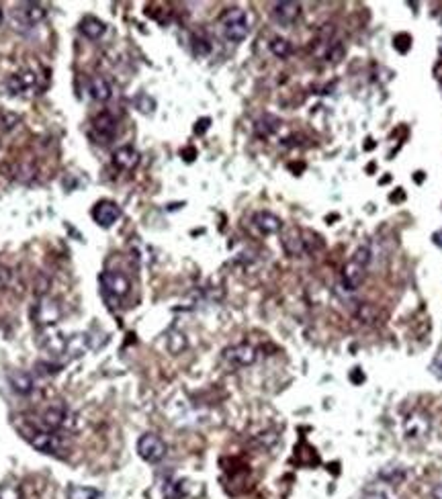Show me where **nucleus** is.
Masks as SVG:
<instances>
[{
  "label": "nucleus",
  "mask_w": 442,
  "mask_h": 499,
  "mask_svg": "<svg viewBox=\"0 0 442 499\" xmlns=\"http://www.w3.org/2000/svg\"><path fill=\"white\" fill-rule=\"evenodd\" d=\"M221 27H223V37L232 43H242L250 33L248 16L242 8H230L221 19Z\"/></svg>",
  "instance_id": "obj_1"
},
{
  "label": "nucleus",
  "mask_w": 442,
  "mask_h": 499,
  "mask_svg": "<svg viewBox=\"0 0 442 499\" xmlns=\"http://www.w3.org/2000/svg\"><path fill=\"white\" fill-rule=\"evenodd\" d=\"M25 438L29 440V444L35 450H39L43 454H58L62 450V446H64L62 444V438L58 436V432H52V430H45V428L31 430Z\"/></svg>",
  "instance_id": "obj_2"
},
{
  "label": "nucleus",
  "mask_w": 442,
  "mask_h": 499,
  "mask_svg": "<svg viewBox=\"0 0 442 499\" xmlns=\"http://www.w3.org/2000/svg\"><path fill=\"white\" fill-rule=\"evenodd\" d=\"M166 442L156 436V434H144L137 440V454L146 461V463H160L166 456Z\"/></svg>",
  "instance_id": "obj_3"
},
{
  "label": "nucleus",
  "mask_w": 442,
  "mask_h": 499,
  "mask_svg": "<svg viewBox=\"0 0 442 499\" xmlns=\"http://www.w3.org/2000/svg\"><path fill=\"white\" fill-rule=\"evenodd\" d=\"M100 285L104 289V293H109L111 297L115 299H123L127 293H129V278L123 274V272H117V270H109V272H102L100 276Z\"/></svg>",
  "instance_id": "obj_4"
},
{
  "label": "nucleus",
  "mask_w": 442,
  "mask_h": 499,
  "mask_svg": "<svg viewBox=\"0 0 442 499\" xmlns=\"http://www.w3.org/2000/svg\"><path fill=\"white\" fill-rule=\"evenodd\" d=\"M121 217V207L113 201H98L92 207V219L100 225V228H111L119 221Z\"/></svg>",
  "instance_id": "obj_5"
},
{
  "label": "nucleus",
  "mask_w": 442,
  "mask_h": 499,
  "mask_svg": "<svg viewBox=\"0 0 442 499\" xmlns=\"http://www.w3.org/2000/svg\"><path fill=\"white\" fill-rule=\"evenodd\" d=\"M223 358L234 366H250L256 362V350L250 344H236L223 350Z\"/></svg>",
  "instance_id": "obj_6"
},
{
  "label": "nucleus",
  "mask_w": 442,
  "mask_h": 499,
  "mask_svg": "<svg viewBox=\"0 0 442 499\" xmlns=\"http://www.w3.org/2000/svg\"><path fill=\"white\" fill-rule=\"evenodd\" d=\"M92 131H94V135H96L102 144L111 142V140L115 137V133H117V121H115V117H113L111 113H107V111L98 113V115L92 119Z\"/></svg>",
  "instance_id": "obj_7"
},
{
  "label": "nucleus",
  "mask_w": 442,
  "mask_h": 499,
  "mask_svg": "<svg viewBox=\"0 0 442 499\" xmlns=\"http://www.w3.org/2000/svg\"><path fill=\"white\" fill-rule=\"evenodd\" d=\"M299 12H301V6L297 2H276V4H272V16L283 27L293 25L299 19Z\"/></svg>",
  "instance_id": "obj_8"
},
{
  "label": "nucleus",
  "mask_w": 442,
  "mask_h": 499,
  "mask_svg": "<svg viewBox=\"0 0 442 499\" xmlns=\"http://www.w3.org/2000/svg\"><path fill=\"white\" fill-rule=\"evenodd\" d=\"M252 223H254V228H256L261 234H265V236H274V234H278V232L283 230V221H280V217H276V215L270 213V211H258V213L252 217Z\"/></svg>",
  "instance_id": "obj_9"
},
{
  "label": "nucleus",
  "mask_w": 442,
  "mask_h": 499,
  "mask_svg": "<svg viewBox=\"0 0 442 499\" xmlns=\"http://www.w3.org/2000/svg\"><path fill=\"white\" fill-rule=\"evenodd\" d=\"M113 164H115V168H119V170L129 172V170H133V168L140 164V152L135 148H131V146H123V148L115 150Z\"/></svg>",
  "instance_id": "obj_10"
},
{
  "label": "nucleus",
  "mask_w": 442,
  "mask_h": 499,
  "mask_svg": "<svg viewBox=\"0 0 442 499\" xmlns=\"http://www.w3.org/2000/svg\"><path fill=\"white\" fill-rule=\"evenodd\" d=\"M428 430H430V419L424 414L416 412V414H412L406 419V434H408V438H414V440L424 438L428 434Z\"/></svg>",
  "instance_id": "obj_11"
},
{
  "label": "nucleus",
  "mask_w": 442,
  "mask_h": 499,
  "mask_svg": "<svg viewBox=\"0 0 442 499\" xmlns=\"http://www.w3.org/2000/svg\"><path fill=\"white\" fill-rule=\"evenodd\" d=\"M19 14H21L25 25H39L47 16V10L39 2H25V4H21Z\"/></svg>",
  "instance_id": "obj_12"
},
{
  "label": "nucleus",
  "mask_w": 442,
  "mask_h": 499,
  "mask_svg": "<svg viewBox=\"0 0 442 499\" xmlns=\"http://www.w3.org/2000/svg\"><path fill=\"white\" fill-rule=\"evenodd\" d=\"M78 31H80L87 39L96 41V39H100V37L107 33V25H104L100 19H96V16H85V19L80 21V25H78Z\"/></svg>",
  "instance_id": "obj_13"
},
{
  "label": "nucleus",
  "mask_w": 442,
  "mask_h": 499,
  "mask_svg": "<svg viewBox=\"0 0 442 499\" xmlns=\"http://www.w3.org/2000/svg\"><path fill=\"white\" fill-rule=\"evenodd\" d=\"M89 94L92 100L96 102H104L111 98L113 94V88H111V82L102 76H94L92 80L89 82Z\"/></svg>",
  "instance_id": "obj_14"
},
{
  "label": "nucleus",
  "mask_w": 442,
  "mask_h": 499,
  "mask_svg": "<svg viewBox=\"0 0 442 499\" xmlns=\"http://www.w3.org/2000/svg\"><path fill=\"white\" fill-rule=\"evenodd\" d=\"M35 318H37V322L43 324V326H52V324L58 322V318H60V309H58V305H56L54 301H45V299H43V301L37 305V309H35Z\"/></svg>",
  "instance_id": "obj_15"
},
{
  "label": "nucleus",
  "mask_w": 442,
  "mask_h": 499,
  "mask_svg": "<svg viewBox=\"0 0 442 499\" xmlns=\"http://www.w3.org/2000/svg\"><path fill=\"white\" fill-rule=\"evenodd\" d=\"M66 410L64 408H49V410H45L43 412V416H41V421H43V428L45 430H52V432H58L64 423H66Z\"/></svg>",
  "instance_id": "obj_16"
},
{
  "label": "nucleus",
  "mask_w": 442,
  "mask_h": 499,
  "mask_svg": "<svg viewBox=\"0 0 442 499\" xmlns=\"http://www.w3.org/2000/svg\"><path fill=\"white\" fill-rule=\"evenodd\" d=\"M33 84H35V74L33 72H19V74H12L6 80V88H8L10 94H19V92L29 90Z\"/></svg>",
  "instance_id": "obj_17"
},
{
  "label": "nucleus",
  "mask_w": 442,
  "mask_h": 499,
  "mask_svg": "<svg viewBox=\"0 0 442 499\" xmlns=\"http://www.w3.org/2000/svg\"><path fill=\"white\" fill-rule=\"evenodd\" d=\"M364 270H366V268L354 264L353 260L346 264V268H344V285H346L349 291H356V289L362 285V280H364Z\"/></svg>",
  "instance_id": "obj_18"
},
{
  "label": "nucleus",
  "mask_w": 442,
  "mask_h": 499,
  "mask_svg": "<svg viewBox=\"0 0 442 499\" xmlns=\"http://www.w3.org/2000/svg\"><path fill=\"white\" fill-rule=\"evenodd\" d=\"M8 381H10L12 391H16L19 395H29V393L33 391V379H31V375H27V373H23V370L12 373V375L8 377Z\"/></svg>",
  "instance_id": "obj_19"
},
{
  "label": "nucleus",
  "mask_w": 442,
  "mask_h": 499,
  "mask_svg": "<svg viewBox=\"0 0 442 499\" xmlns=\"http://www.w3.org/2000/svg\"><path fill=\"white\" fill-rule=\"evenodd\" d=\"M270 52H272L276 58L285 60V58L291 56L293 47H291V43H289L287 39H283V37H274V39L270 41Z\"/></svg>",
  "instance_id": "obj_20"
},
{
  "label": "nucleus",
  "mask_w": 442,
  "mask_h": 499,
  "mask_svg": "<svg viewBox=\"0 0 442 499\" xmlns=\"http://www.w3.org/2000/svg\"><path fill=\"white\" fill-rule=\"evenodd\" d=\"M68 499H100V494L96 489H90V487L70 485L68 487Z\"/></svg>",
  "instance_id": "obj_21"
},
{
  "label": "nucleus",
  "mask_w": 442,
  "mask_h": 499,
  "mask_svg": "<svg viewBox=\"0 0 442 499\" xmlns=\"http://www.w3.org/2000/svg\"><path fill=\"white\" fill-rule=\"evenodd\" d=\"M278 129V119H274V117H270V115H266L263 117L261 121H256V133L261 135V137H268L270 133H274Z\"/></svg>",
  "instance_id": "obj_22"
},
{
  "label": "nucleus",
  "mask_w": 442,
  "mask_h": 499,
  "mask_svg": "<svg viewBox=\"0 0 442 499\" xmlns=\"http://www.w3.org/2000/svg\"><path fill=\"white\" fill-rule=\"evenodd\" d=\"M164 498L166 499H182L184 498V487L180 481H166L164 483Z\"/></svg>",
  "instance_id": "obj_23"
},
{
  "label": "nucleus",
  "mask_w": 442,
  "mask_h": 499,
  "mask_svg": "<svg viewBox=\"0 0 442 499\" xmlns=\"http://www.w3.org/2000/svg\"><path fill=\"white\" fill-rule=\"evenodd\" d=\"M371 258H373L371 248H368V246H360V248L354 252L353 262L354 264H358V266H362V268H366V266L371 264Z\"/></svg>",
  "instance_id": "obj_24"
},
{
  "label": "nucleus",
  "mask_w": 442,
  "mask_h": 499,
  "mask_svg": "<svg viewBox=\"0 0 442 499\" xmlns=\"http://www.w3.org/2000/svg\"><path fill=\"white\" fill-rule=\"evenodd\" d=\"M12 280V270L4 264H0V289H6Z\"/></svg>",
  "instance_id": "obj_25"
},
{
  "label": "nucleus",
  "mask_w": 442,
  "mask_h": 499,
  "mask_svg": "<svg viewBox=\"0 0 442 499\" xmlns=\"http://www.w3.org/2000/svg\"><path fill=\"white\" fill-rule=\"evenodd\" d=\"M211 52V45H209V41H205V39H199V37H195V54L197 56H207Z\"/></svg>",
  "instance_id": "obj_26"
},
{
  "label": "nucleus",
  "mask_w": 442,
  "mask_h": 499,
  "mask_svg": "<svg viewBox=\"0 0 442 499\" xmlns=\"http://www.w3.org/2000/svg\"><path fill=\"white\" fill-rule=\"evenodd\" d=\"M0 499H21V494L14 487H0Z\"/></svg>",
  "instance_id": "obj_27"
},
{
  "label": "nucleus",
  "mask_w": 442,
  "mask_h": 499,
  "mask_svg": "<svg viewBox=\"0 0 442 499\" xmlns=\"http://www.w3.org/2000/svg\"><path fill=\"white\" fill-rule=\"evenodd\" d=\"M432 373L442 379V348L439 350V354H437V358H434V362H432Z\"/></svg>",
  "instance_id": "obj_28"
},
{
  "label": "nucleus",
  "mask_w": 442,
  "mask_h": 499,
  "mask_svg": "<svg viewBox=\"0 0 442 499\" xmlns=\"http://www.w3.org/2000/svg\"><path fill=\"white\" fill-rule=\"evenodd\" d=\"M209 123H211L209 119H201V121L197 123V127H195V133H203V131L209 127Z\"/></svg>",
  "instance_id": "obj_29"
},
{
  "label": "nucleus",
  "mask_w": 442,
  "mask_h": 499,
  "mask_svg": "<svg viewBox=\"0 0 442 499\" xmlns=\"http://www.w3.org/2000/svg\"><path fill=\"white\" fill-rule=\"evenodd\" d=\"M432 242H434V244H437L439 248H442V230H439V232H437V234L432 236Z\"/></svg>",
  "instance_id": "obj_30"
},
{
  "label": "nucleus",
  "mask_w": 442,
  "mask_h": 499,
  "mask_svg": "<svg viewBox=\"0 0 442 499\" xmlns=\"http://www.w3.org/2000/svg\"><path fill=\"white\" fill-rule=\"evenodd\" d=\"M432 498L442 499V483H441V485H437V487L432 489Z\"/></svg>",
  "instance_id": "obj_31"
},
{
  "label": "nucleus",
  "mask_w": 442,
  "mask_h": 499,
  "mask_svg": "<svg viewBox=\"0 0 442 499\" xmlns=\"http://www.w3.org/2000/svg\"><path fill=\"white\" fill-rule=\"evenodd\" d=\"M368 499H391V498H387L385 494H379V496H375V498H368Z\"/></svg>",
  "instance_id": "obj_32"
},
{
  "label": "nucleus",
  "mask_w": 442,
  "mask_h": 499,
  "mask_svg": "<svg viewBox=\"0 0 442 499\" xmlns=\"http://www.w3.org/2000/svg\"><path fill=\"white\" fill-rule=\"evenodd\" d=\"M2 19H4V12H2V8H0V23H2Z\"/></svg>",
  "instance_id": "obj_33"
}]
</instances>
